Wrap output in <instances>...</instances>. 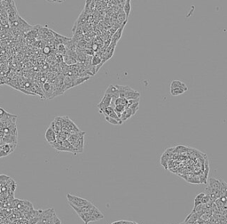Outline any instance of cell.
Wrapping results in <instances>:
<instances>
[{"label":"cell","instance_id":"6da1fadb","mask_svg":"<svg viewBox=\"0 0 227 224\" xmlns=\"http://www.w3.org/2000/svg\"><path fill=\"white\" fill-rule=\"evenodd\" d=\"M115 87L117 88L119 92V97L126 99L128 101L130 100H137L140 98V93L134 90L133 88L128 86V85H115Z\"/></svg>","mask_w":227,"mask_h":224},{"label":"cell","instance_id":"7a4b0ae2","mask_svg":"<svg viewBox=\"0 0 227 224\" xmlns=\"http://www.w3.org/2000/svg\"><path fill=\"white\" fill-rule=\"evenodd\" d=\"M78 216L83 220L84 224H88L90 222H98V221H100V220L104 219L103 213L99 211L96 206L91 212L80 213V214H78Z\"/></svg>","mask_w":227,"mask_h":224},{"label":"cell","instance_id":"3957f363","mask_svg":"<svg viewBox=\"0 0 227 224\" xmlns=\"http://www.w3.org/2000/svg\"><path fill=\"white\" fill-rule=\"evenodd\" d=\"M67 198L69 205H72V206H76V207H83V206H88L91 204V202L89 200L77 197V196H74L70 193L67 194Z\"/></svg>","mask_w":227,"mask_h":224},{"label":"cell","instance_id":"277c9868","mask_svg":"<svg viewBox=\"0 0 227 224\" xmlns=\"http://www.w3.org/2000/svg\"><path fill=\"white\" fill-rule=\"evenodd\" d=\"M42 89H43V93L45 95V98H47V99H52V98H54V85H52V84H50V83H48V82H45V83H44Z\"/></svg>","mask_w":227,"mask_h":224},{"label":"cell","instance_id":"5b68a950","mask_svg":"<svg viewBox=\"0 0 227 224\" xmlns=\"http://www.w3.org/2000/svg\"><path fill=\"white\" fill-rule=\"evenodd\" d=\"M126 23H127V21H125V22L122 24V26L112 35V38H111V44H113V45H117L118 41H119V40L121 39V38H122V31H123V29H124V27L126 26Z\"/></svg>","mask_w":227,"mask_h":224},{"label":"cell","instance_id":"8992f818","mask_svg":"<svg viewBox=\"0 0 227 224\" xmlns=\"http://www.w3.org/2000/svg\"><path fill=\"white\" fill-rule=\"evenodd\" d=\"M111 102H112V97L108 94H104L101 102L97 105V108L99 109V112H101L102 110H104L105 109H107V107L111 106Z\"/></svg>","mask_w":227,"mask_h":224},{"label":"cell","instance_id":"52a82bcc","mask_svg":"<svg viewBox=\"0 0 227 224\" xmlns=\"http://www.w3.org/2000/svg\"><path fill=\"white\" fill-rule=\"evenodd\" d=\"M16 148V144H3L2 149L0 151V158L6 157L13 153Z\"/></svg>","mask_w":227,"mask_h":224},{"label":"cell","instance_id":"ba28073f","mask_svg":"<svg viewBox=\"0 0 227 224\" xmlns=\"http://www.w3.org/2000/svg\"><path fill=\"white\" fill-rule=\"evenodd\" d=\"M44 138L47 141L48 143H53L56 140H57V133L54 132V130L49 126L47 128V130L45 131V134H44Z\"/></svg>","mask_w":227,"mask_h":224},{"label":"cell","instance_id":"9c48e42d","mask_svg":"<svg viewBox=\"0 0 227 224\" xmlns=\"http://www.w3.org/2000/svg\"><path fill=\"white\" fill-rule=\"evenodd\" d=\"M74 148L76 149L77 153H83L84 149V135L81 136L79 139H77L74 143H72Z\"/></svg>","mask_w":227,"mask_h":224},{"label":"cell","instance_id":"30bf717a","mask_svg":"<svg viewBox=\"0 0 227 224\" xmlns=\"http://www.w3.org/2000/svg\"><path fill=\"white\" fill-rule=\"evenodd\" d=\"M100 114H103L105 117H108V118H112V119H121L117 114L115 113L114 108H112L111 106L110 107H107V109H105L104 110H102L101 112H99Z\"/></svg>","mask_w":227,"mask_h":224},{"label":"cell","instance_id":"8fae6325","mask_svg":"<svg viewBox=\"0 0 227 224\" xmlns=\"http://www.w3.org/2000/svg\"><path fill=\"white\" fill-rule=\"evenodd\" d=\"M132 116H134V115L133 113H132V111H131V109L130 108H126L125 110L122 113L120 119L122 121V123H123V122L127 121L130 118H131Z\"/></svg>","mask_w":227,"mask_h":224},{"label":"cell","instance_id":"7c38bea8","mask_svg":"<svg viewBox=\"0 0 227 224\" xmlns=\"http://www.w3.org/2000/svg\"><path fill=\"white\" fill-rule=\"evenodd\" d=\"M187 88L186 85L184 82H181L180 80H173L170 83V90L175 88Z\"/></svg>","mask_w":227,"mask_h":224},{"label":"cell","instance_id":"4fadbf2b","mask_svg":"<svg viewBox=\"0 0 227 224\" xmlns=\"http://www.w3.org/2000/svg\"><path fill=\"white\" fill-rule=\"evenodd\" d=\"M131 1H130V0H127V1H125V4H124V5H123V13H125L126 18L129 17V15H130V13H131Z\"/></svg>","mask_w":227,"mask_h":224},{"label":"cell","instance_id":"5bb4252c","mask_svg":"<svg viewBox=\"0 0 227 224\" xmlns=\"http://www.w3.org/2000/svg\"><path fill=\"white\" fill-rule=\"evenodd\" d=\"M188 90V87L187 88H175V89H171L170 90V93L171 95L173 96H177V95H181L183 94L184 92H186Z\"/></svg>","mask_w":227,"mask_h":224},{"label":"cell","instance_id":"9a60e30c","mask_svg":"<svg viewBox=\"0 0 227 224\" xmlns=\"http://www.w3.org/2000/svg\"><path fill=\"white\" fill-rule=\"evenodd\" d=\"M105 119H106L107 123H109V124H111L113 125H121L123 124L121 119H112V118H108V117H105Z\"/></svg>","mask_w":227,"mask_h":224},{"label":"cell","instance_id":"2e32d148","mask_svg":"<svg viewBox=\"0 0 227 224\" xmlns=\"http://www.w3.org/2000/svg\"><path fill=\"white\" fill-rule=\"evenodd\" d=\"M115 105H121L125 107V108H127V106H128V100L119 97V98H117V99L115 100V103H114V107Z\"/></svg>","mask_w":227,"mask_h":224},{"label":"cell","instance_id":"e0dca14e","mask_svg":"<svg viewBox=\"0 0 227 224\" xmlns=\"http://www.w3.org/2000/svg\"><path fill=\"white\" fill-rule=\"evenodd\" d=\"M90 79V77H84V78H75L74 79V83H73V85L74 87L76 86V85H79L82 83L85 82L86 80Z\"/></svg>","mask_w":227,"mask_h":224},{"label":"cell","instance_id":"ac0fdd59","mask_svg":"<svg viewBox=\"0 0 227 224\" xmlns=\"http://www.w3.org/2000/svg\"><path fill=\"white\" fill-rule=\"evenodd\" d=\"M68 135H69L68 132L61 131L59 134H57V139H59L61 142H64V141H67V138H68Z\"/></svg>","mask_w":227,"mask_h":224},{"label":"cell","instance_id":"d6986e66","mask_svg":"<svg viewBox=\"0 0 227 224\" xmlns=\"http://www.w3.org/2000/svg\"><path fill=\"white\" fill-rule=\"evenodd\" d=\"M125 107H123V106H121V105H115L114 107V109H115V113L117 114V116L121 118V115H122V113L125 110Z\"/></svg>","mask_w":227,"mask_h":224},{"label":"cell","instance_id":"ffe728a7","mask_svg":"<svg viewBox=\"0 0 227 224\" xmlns=\"http://www.w3.org/2000/svg\"><path fill=\"white\" fill-rule=\"evenodd\" d=\"M127 108H130V109H131V111H132L133 115H135V114H136V112L138 110V108H139V102H138L134 103V104L131 105L130 107H127Z\"/></svg>","mask_w":227,"mask_h":224},{"label":"cell","instance_id":"44dd1931","mask_svg":"<svg viewBox=\"0 0 227 224\" xmlns=\"http://www.w3.org/2000/svg\"><path fill=\"white\" fill-rule=\"evenodd\" d=\"M51 224H61V221H60V218L56 215V213L54 215V218H53V221H52V223Z\"/></svg>","mask_w":227,"mask_h":224},{"label":"cell","instance_id":"7402d4cb","mask_svg":"<svg viewBox=\"0 0 227 224\" xmlns=\"http://www.w3.org/2000/svg\"><path fill=\"white\" fill-rule=\"evenodd\" d=\"M139 102V99H137V100H130V101H128V106L127 107H130L131 105H132L134 103H136V102Z\"/></svg>","mask_w":227,"mask_h":224},{"label":"cell","instance_id":"603a6c76","mask_svg":"<svg viewBox=\"0 0 227 224\" xmlns=\"http://www.w3.org/2000/svg\"><path fill=\"white\" fill-rule=\"evenodd\" d=\"M44 53H49V52H50V48H49V47H45V48L44 49Z\"/></svg>","mask_w":227,"mask_h":224},{"label":"cell","instance_id":"cb8c5ba5","mask_svg":"<svg viewBox=\"0 0 227 224\" xmlns=\"http://www.w3.org/2000/svg\"><path fill=\"white\" fill-rule=\"evenodd\" d=\"M2 145H3V144L0 142V151H1V149H2Z\"/></svg>","mask_w":227,"mask_h":224}]
</instances>
